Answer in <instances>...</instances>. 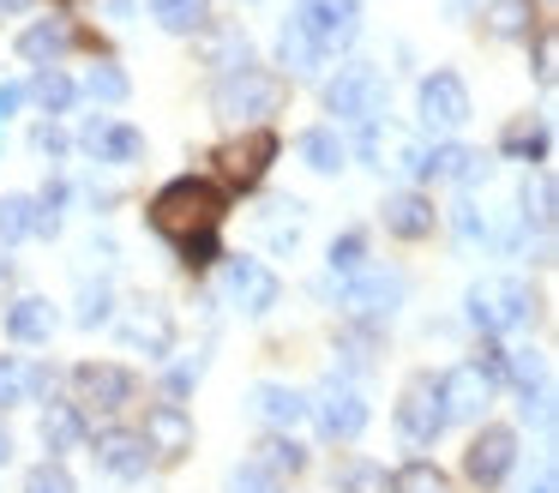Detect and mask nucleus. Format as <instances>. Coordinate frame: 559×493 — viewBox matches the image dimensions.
<instances>
[{"instance_id": "1", "label": "nucleus", "mask_w": 559, "mask_h": 493, "mask_svg": "<svg viewBox=\"0 0 559 493\" xmlns=\"http://www.w3.org/2000/svg\"><path fill=\"white\" fill-rule=\"evenodd\" d=\"M151 228L169 235L187 253V265H211L217 259V228H223V192L211 180H169V187L151 199Z\"/></svg>"}, {"instance_id": "2", "label": "nucleus", "mask_w": 559, "mask_h": 493, "mask_svg": "<svg viewBox=\"0 0 559 493\" xmlns=\"http://www.w3.org/2000/svg\"><path fill=\"white\" fill-rule=\"evenodd\" d=\"M530 313H535V295L518 277H487V283L469 289V325L487 337H506L518 325H530Z\"/></svg>"}, {"instance_id": "3", "label": "nucleus", "mask_w": 559, "mask_h": 493, "mask_svg": "<svg viewBox=\"0 0 559 493\" xmlns=\"http://www.w3.org/2000/svg\"><path fill=\"white\" fill-rule=\"evenodd\" d=\"M325 108L337 120H361V127H373L379 108H385V79H379V67H367V60L343 67L337 79L325 84Z\"/></svg>"}, {"instance_id": "4", "label": "nucleus", "mask_w": 559, "mask_h": 493, "mask_svg": "<svg viewBox=\"0 0 559 493\" xmlns=\"http://www.w3.org/2000/svg\"><path fill=\"white\" fill-rule=\"evenodd\" d=\"M289 24L325 55V48L355 43V31H361V0H295Z\"/></svg>"}, {"instance_id": "5", "label": "nucleus", "mask_w": 559, "mask_h": 493, "mask_svg": "<svg viewBox=\"0 0 559 493\" xmlns=\"http://www.w3.org/2000/svg\"><path fill=\"white\" fill-rule=\"evenodd\" d=\"M397 433L409 445H433L445 433V403H439V379L433 373H415L397 397Z\"/></svg>"}, {"instance_id": "6", "label": "nucleus", "mask_w": 559, "mask_h": 493, "mask_svg": "<svg viewBox=\"0 0 559 493\" xmlns=\"http://www.w3.org/2000/svg\"><path fill=\"white\" fill-rule=\"evenodd\" d=\"M271 156H277V132L271 127H253V132H241V139H229L217 151V175L229 180V187H259L265 180V168H271Z\"/></svg>"}, {"instance_id": "7", "label": "nucleus", "mask_w": 559, "mask_h": 493, "mask_svg": "<svg viewBox=\"0 0 559 493\" xmlns=\"http://www.w3.org/2000/svg\"><path fill=\"white\" fill-rule=\"evenodd\" d=\"M277 103H283V79L253 72V67H235L229 79L217 84V108H223V115H271Z\"/></svg>"}, {"instance_id": "8", "label": "nucleus", "mask_w": 559, "mask_h": 493, "mask_svg": "<svg viewBox=\"0 0 559 493\" xmlns=\"http://www.w3.org/2000/svg\"><path fill=\"white\" fill-rule=\"evenodd\" d=\"M518 463V433L511 427H481L469 439V451H463V476L475 481V488H493V481H506V469Z\"/></svg>"}, {"instance_id": "9", "label": "nucleus", "mask_w": 559, "mask_h": 493, "mask_svg": "<svg viewBox=\"0 0 559 493\" xmlns=\"http://www.w3.org/2000/svg\"><path fill=\"white\" fill-rule=\"evenodd\" d=\"M487 397H493V379H487L481 361H463V367L439 373V403H445V421H469V415H481Z\"/></svg>"}, {"instance_id": "10", "label": "nucleus", "mask_w": 559, "mask_h": 493, "mask_svg": "<svg viewBox=\"0 0 559 493\" xmlns=\"http://www.w3.org/2000/svg\"><path fill=\"white\" fill-rule=\"evenodd\" d=\"M223 295H229L241 313H271L277 307V277H271L259 259H229L223 265Z\"/></svg>"}, {"instance_id": "11", "label": "nucleus", "mask_w": 559, "mask_h": 493, "mask_svg": "<svg viewBox=\"0 0 559 493\" xmlns=\"http://www.w3.org/2000/svg\"><path fill=\"white\" fill-rule=\"evenodd\" d=\"M319 415V427L331 433V439H355V433L367 427V403H361V391L355 385H343V379H331L325 391H319V403H307Z\"/></svg>"}, {"instance_id": "12", "label": "nucleus", "mask_w": 559, "mask_h": 493, "mask_svg": "<svg viewBox=\"0 0 559 493\" xmlns=\"http://www.w3.org/2000/svg\"><path fill=\"white\" fill-rule=\"evenodd\" d=\"M421 120L427 127H463V120H469V91H463L457 72L421 79Z\"/></svg>"}, {"instance_id": "13", "label": "nucleus", "mask_w": 559, "mask_h": 493, "mask_svg": "<svg viewBox=\"0 0 559 493\" xmlns=\"http://www.w3.org/2000/svg\"><path fill=\"white\" fill-rule=\"evenodd\" d=\"M73 391L85 409H121L127 397H133V379H127V367H109V361H85V367L73 373Z\"/></svg>"}, {"instance_id": "14", "label": "nucleus", "mask_w": 559, "mask_h": 493, "mask_svg": "<svg viewBox=\"0 0 559 493\" xmlns=\"http://www.w3.org/2000/svg\"><path fill=\"white\" fill-rule=\"evenodd\" d=\"M139 439H145V451L181 457L187 445H193V421L181 415V403H157V409L145 415V433H139Z\"/></svg>"}, {"instance_id": "15", "label": "nucleus", "mask_w": 559, "mask_h": 493, "mask_svg": "<svg viewBox=\"0 0 559 493\" xmlns=\"http://www.w3.org/2000/svg\"><path fill=\"white\" fill-rule=\"evenodd\" d=\"M97 463L109 469V476H121V481H139L151 469V451H145V439L139 433H97Z\"/></svg>"}, {"instance_id": "16", "label": "nucleus", "mask_w": 559, "mask_h": 493, "mask_svg": "<svg viewBox=\"0 0 559 493\" xmlns=\"http://www.w3.org/2000/svg\"><path fill=\"white\" fill-rule=\"evenodd\" d=\"M85 151H97L103 163H133L145 151V132L121 127V120H103V127H85Z\"/></svg>"}, {"instance_id": "17", "label": "nucleus", "mask_w": 559, "mask_h": 493, "mask_svg": "<svg viewBox=\"0 0 559 493\" xmlns=\"http://www.w3.org/2000/svg\"><path fill=\"white\" fill-rule=\"evenodd\" d=\"M385 228L403 240H421L427 228H433V204L421 199V192H391L385 199Z\"/></svg>"}, {"instance_id": "18", "label": "nucleus", "mask_w": 559, "mask_h": 493, "mask_svg": "<svg viewBox=\"0 0 559 493\" xmlns=\"http://www.w3.org/2000/svg\"><path fill=\"white\" fill-rule=\"evenodd\" d=\"M481 168V151L469 144H427V180H475Z\"/></svg>"}, {"instance_id": "19", "label": "nucleus", "mask_w": 559, "mask_h": 493, "mask_svg": "<svg viewBox=\"0 0 559 493\" xmlns=\"http://www.w3.org/2000/svg\"><path fill=\"white\" fill-rule=\"evenodd\" d=\"M403 301V283L397 277H361V283H349V295H343V307H355V313H367V319H379V313H391Z\"/></svg>"}, {"instance_id": "20", "label": "nucleus", "mask_w": 559, "mask_h": 493, "mask_svg": "<svg viewBox=\"0 0 559 493\" xmlns=\"http://www.w3.org/2000/svg\"><path fill=\"white\" fill-rule=\"evenodd\" d=\"M7 331H13L19 343H49V331H55V307H49L43 295L13 301V313H7Z\"/></svg>"}, {"instance_id": "21", "label": "nucleus", "mask_w": 559, "mask_h": 493, "mask_svg": "<svg viewBox=\"0 0 559 493\" xmlns=\"http://www.w3.org/2000/svg\"><path fill=\"white\" fill-rule=\"evenodd\" d=\"M67 43H73V36H67V24L43 19V24H31V31L19 36V55H25L31 67H55V60L67 55Z\"/></svg>"}, {"instance_id": "22", "label": "nucleus", "mask_w": 559, "mask_h": 493, "mask_svg": "<svg viewBox=\"0 0 559 493\" xmlns=\"http://www.w3.org/2000/svg\"><path fill=\"white\" fill-rule=\"evenodd\" d=\"M253 403H259V415L277 421V427H295V421L307 415V397H301V391H289V385H259Z\"/></svg>"}, {"instance_id": "23", "label": "nucleus", "mask_w": 559, "mask_h": 493, "mask_svg": "<svg viewBox=\"0 0 559 493\" xmlns=\"http://www.w3.org/2000/svg\"><path fill=\"white\" fill-rule=\"evenodd\" d=\"M301 163L313 168V175H337V168H343V139L331 127L301 132Z\"/></svg>"}, {"instance_id": "24", "label": "nucleus", "mask_w": 559, "mask_h": 493, "mask_svg": "<svg viewBox=\"0 0 559 493\" xmlns=\"http://www.w3.org/2000/svg\"><path fill=\"white\" fill-rule=\"evenodd\" d=\"M535 0H487V31L493 36H530Z\"/></svg>"}, {"instance_id": "25", "label": "nucleus", "mask_w": 559, "mask_h": 493, "mask_svg": "<svg viewBox=\"0 0 559 493\" xmlns=\"http://www.w3.org/2000/svg\"><path fill=\"white\" fill-rule=\"evenodd\" d=\"M145 7H151V19H157L163 31H175V36H187V31L205 24V0H145Z\"/></svg>"}, {"instance_id": "26", "label": "nucleus", "mask_w": 559, "mask_h": 493, "mask_svg": "<svg viewBox=\"0 0 559 493\" xmlns=\"http://www.w3.org/2000/svg\"><path fill=\"white\" fill-rule=\"evenodd\" d=\"M506 151L511 156H535V163H542V156H547V120L542 115L511 120V127H506Z\"/></svg>"}, {"instance_id": "27", "label": "nucleus", "mask_w": 559, "mask_h": 493, "mask_svg": "<svg viewBox=\"0 0 559 493\" xmlns=\"http://www.w3.org/2000/svg\"><path fill=\"white\" fill-rule=\"evenodd\" d=\"M49 385V373L43 367H19V361H0V403H19V397L43 391Z\"/></svg>"}, {"instance_id": "28", "label": "nucleus", "mask_w": 559, "mask_h": 493, "mask_svg": "<svg viewBox=\"0 0 559 493\" xmlns=\"http://www.w3.org/2000/svg\"><path fill=\"white\" fill-rule=\"evenodd\" d=\"M127 91H133V84H127V72L109 67V60L85 72V96H91V103H127Z\"/></svg>"}, {"instance_id": "29", "label": "nucleus", "mask_w": 559, "mask_h": 493, "mask_svg": "<svg viewBox=\"0 0 559 493\" xmlns=\"http://www.w3.org/2000/svg\"><path fill=\"white\" fill-rule=\"evenodd\" d=\"M277 60H283L289 72H313V67H319V48L307 43V36L295 31V24H283V36H277Z\"/></svg>"}, {"instance_id": "30", "label": "nucleus", "mask_w": 559, "mask_h": 493, "mask_svg": "<svg viewBox=\"0 0 559 493\" xmlns=\"http://www.w3.org/2000/svg\"><path fill=\"white\" fill-rule=\"evenodd\" d=\"M385 493H445V476H439L433 463H403Z\"/></svg>"}, {"instance_id": "31", "label": "nucleus", "mask_w": 559, "mask_h": 493, "mask_svg": "<svg viewBox=\"0 0 559 493\" xmlns=\"http://www.w3.org/2000/svg\"><path fill=\"white\" fill-rule=\"evenodd\" d=\"M31 96H37V103L49 108V115H61V108L73 103V79H67V72H55V67H43V72H37V84H31Z\"/></svg>"}, {"instance_id": "32", "label": "nucleus", "mask_w": 559, "mask_h": 493, "mask_svg": "<svg viewBox=\"0 0 559 493\" xmlns=\"http://www.w3.org/2000/svg\"><path fill=\"white\" fill-rule=\"evenodd\" d=\"M301 463H307V457H301V445H295V439H283V433H277V439H265V445H259V469H265V476H283V469L295 476Z\"/></svg>"}, {"instance_id": "33", "label": "nucleus", "mask_w": 559, "mask_h": 493, "mask_svg": "<svg viewBox=\"0 0 559 493\" xmlns=\"http://www.w3.org/2000/svg\"><path fill=\"white\" fill-rule=\"evenodd\" d=\"M31 216H37V199H25V192H13V199H0V240L31 235Z\"/></svg>"}, {"instance_id": "34", "label": "nucleus", "mask_w": 559, "mask_h": 493, "mask_svg": "<svg viewBox=\"0 0 559 493\" xmlns=\"http://www.w3.org/2000/svg\"><path fill=\"white\" fill-rule=\"evenodd\" d=\"M127 343H145V349H157V355H163V349H169V319H163V313H151V319H145V313L127 319Z\"/></svg>"}, {"instance_id": "35", "label": "nucleus", "mask_w": 559, "mask_h": 493, "mask_svg": "<svg viewBox=\"0 0 559 493\" xmlns=\"http://www.w3.org/2000/svg\"><path fill=\"white\" fill-rule=\"evenodd\" d=\"M391 488V476L379 463H349L343 469V493H385Z\"/></svg>"}, {"instance_id": "36", "label": "nucleus", "mask_w": 559, "mask_h": 493, "mask_svg": "<svg viewBox=\"0 0 559 493\" xmlns=\"http://www.w3.org/2000/svg\"><path fill=\"white\" fill-rule=\"evenodd\" d=\"M25 493H73V476H67L61 463H37L25 476Z\"/></svg>"}, {"instance_id": "37", "label": "nucleus", "mask_w": 559, "mask_h": 493, "mask_svg": "<svg viewBox=\"0 0 559 493\" xmlns=\"http://www.w3.org/2000/svg\"><path fill=\"white\" fill-rule=\"evenodd\" d=\"M43 439H49V445H73L79 439V415H73V409H49V415H43Z\"/></svg>"}, {"instance_id": "38", "label": "nucleus", "mask_w": 559, "mask_h": 493, "mask_svg": "<svg viewBox=\"0 0 559 493\" xmlns=\"http://www.w3.org/2000/svg\"><path fill=\"white\" fill-rule=\"evenodd\" d=\"M361 253H367L361 235H343L337 247H331V271H337V277H355V271H361Z\"/></svg>"}, {"instance_id": "39", "label": "nucleus", "mask_w": 559, "mask_h": 493, "mask_svg": "<svg viewBox=\"0 0 559 493\" xmlns=\"http://www.w3.org/2000/svg\"><path fill=\"white\" fill-rule=\"evenodd\" d=\"M109 319V289H85V301H79V325H103Z\"/></svg>"}, {"instance_id": "40", "label": "nucleus", "mask_w": 559, "mask_h": 493, "mask_svg": "<svg viewBox=\"0 0 559 493\" xmlns=\"http://www.w3.org/2000/svg\"><path fill=\"white\" fill-rule=\"evenodd\" d=\"M235 493H277V481H271L259 463H247V469H235Z\"/></svg>"}, {"instance_id": "41", "label": "nucleus", "mask_w": 559, "mask_h": 493, "mask_svg": "<svg viewBox=\"0 0 559 493\" xmlns=\"http://www.w3.org/2000/svg\"><path fill=\"white\" fill-rule=\"evenodd\" d=\"M457 235H463V240H487L493 228H487V216L475 211V204H457Z\"/></svg>"}, {"instance_id": "42", "label": "nucleus", "mask_w": 559, "mask_h": 493, "mask_svg": "<svg viewBox=\"0 0 559 493\" xmlns=\"http://www.w3.org/2000/svg\"><path fill=\"white\" fill-rule=\"evenodd\" d=\"M535 223H554V180H535Z\"/></svg>"}, {"instance_id": "43", "label": "nucleus", "mask_w": 559, "mask_h": 493, "mask_svg": "<svg viewBox=\"0 0 559 493\" xmlns=\"http://www.w3.org/2000/svg\"><path fill=\"white\" fill-rule=\"evenodd\" d=\"M19 103H25V91H19V84H0V120L13 115V108H19Z\"/></svg>"}, {"instance_id": "44", "label": "nucleus", "mask_w": 559, "mask_h": 493, "mask_svg": "<svg viewBox=\"0 0 559 493\" xmlns=\"http://www.w3.org/2000/svg\"><path fill=\"white\" fill-rule=\"evenodd\" d=\"M37 144H43V151H67V132H55V127H43V132H37Z\"/></svg>"}, {"instance_id": "45", "label": "nucleus", "mask_w": 559, "mask_h": 493, "mask_svg": "<svg viewBox=\"0 0 559 493\" xmlns=\"http://www.w3.org/2000/svg\"><path fill=\"white\" fill-rule=\"evenodd\" d=\"M530 493H559V488H554V469H542V476L530 481Z\"/></svg>"}, {"instance_id": "46", "label": "nucleus", "mask_w": 559, "mask_h": 493, "mask_svg": "<svg viewBox=\"0 0 559 493\" xmlns=\"http://www.w3.org/2000/svg\"><path fill=\"white\" fill-rule=\"evenodd\" d=\"M109 12H115V19H127V12H133V0H109Z\"/></svg>"}, {"instance_id": "47", "label": "nucleus", "mask_w": 559, "mask_h": 493, "mask_svg": "<svg viewBox=\"0 0 559 493\" xmlns=\"http://www.w3.org/2000/svg\"><path fill=\"white\" fill-rule=\"evenodd\" d=\"M19 7H25V0H0V12H19Z\"/></svg>"}, {"instance_id": "48", "label": "nucleus", "mask_w": 559, "mask_h": 493, "mask_svg": "<svg viewBox=\"0 0 559 493\" xmlns=\"http://www.w3.org/2000/svg\"><path fill=\"white\" fill-rule=\"evenodd\" d=\"M0 457H7V433H0Z\"/></svg>"}]
</instances>
